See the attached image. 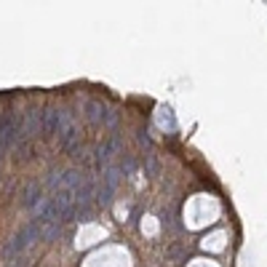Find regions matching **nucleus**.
I'll return each instance as SVG.
<instances>
[{"instance_id":"4","label":"nucleus","mask_w":267,"mask_h":267,"mask_svg":"<svg viewBox=\"0 0 267 267\" xmlns=\"http://www.w3.org/2000/svg\"><path fill=\"white\" fill-rule=\"evenodd\" d=\"M19 139H22V123L14 120V118H3V120H0V150L14 147Z\"/></svg>"},{"instance_id":"2","label":"nucleus","mask_w":267,"mask_h":267,"mask_svg":"<svg viewBox=\"0 0 267 267\" xmlns=\"http://www.w3.org/2000/svg\"><path fill=\"white\" fill-rule=\"evenodd\" d=\"M118 182H120V171H118V168H107V171L102 174V185H99V192H96V200H99V206H107L110 200H113Z\"/></svg>"},{"instance_id":"6","label":"nucleus","mask_w":267,"mask_h":267,"mask_svg":"<svg viewBox=\"0 0 267 267\" xmlns=\"http://www.w3.org/2000/svg\"><path fill=\"white\" fill-rule=\"evenodd\" d=\"M59 145L64 153H77V147H80V128L75 126V120L59 134Z\"/></svg>"},{"instance_id":"8","label":"nucleus","mask_w":267,"mask_h":267,"mask_svg":"<svg viewBox=\"0 0 267 267\" xmlns=\"http://www.w3.org/2000/svg\"><path fill=\"white\" fill-rule=\"evenodd\" d=\"M38 203H40V185H38V182H32L27 190H24V206L35 208Z\"/></svg>"},{"instance_id":"7","label":"nucleus","mask_w":267,"mask_h":267,"mask_svg":"<svg viewBox=\"0 0 267 267\" xmlns=\"http://www.w3.org/2000/svg\"><path fill=\"white\" fill-rule=\"evenodd\" d=\"M86 113H88V120H94V123H102L104 120V115H107V107H104L102 102H86Z\"/></svg>"},{"instance_id":"3","label":"nucleus","mask_w":267,"mask_h":267,"mask_svg":"<svg viewBox=\"0 0 267 267\" xmlns=\"http://www.w3.org/2000/svg\"><path fill=\"white\" fill-rule=\"evenodd\" d=\"M120 150V139L118 136H110L107 142H102L99 147L94 150V163H96V168H104V171H107V166H110V160L115 158V153H118Z\"/></svg>"},{"instance_id":"1","label":"nucleus","mask_w":267,"mask_h":267,"mask_svg":"<svg viewBox=\"0 0 267 267\" xmlns=\"http://www.w3.org/2000/svg\"><path fill=\"white\" fill-rule=\"evenodd\" d=\"M43 235V230H40V222H38V219H32L30 225H24L22 230L16 232L14 238L8 240V243H5V249H3V262H11V259L14 257H22L24 251L30 249L32 243H35L38 238Z\"/></svg>"},{"instance_id":"5","label":"nucleus","mask_w":267,"mask_h":267,"mask_svg":"<svg viewBox=\"0 0 267 267\" xmlns=\"http://www.w3.org/2000/svg\"><path fill=\"white\" fill-rule=\"evenodd\" d=\"M38 134H43V113L40 110H27L22 123V139H35Z\"/></svg>"}]
</instances>
